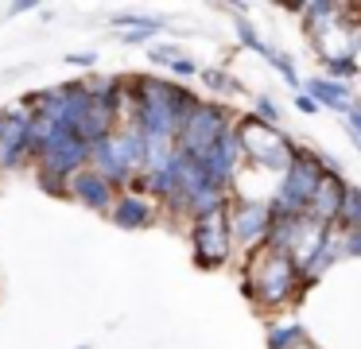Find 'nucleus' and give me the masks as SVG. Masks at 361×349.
<instances>
[{"label":"nucleus","instance_id":"obj_1","mask_svg":"<svg viewBox=\"0 0 361 349\" xmlns=\"http://www.w3.org/2000/svg\"><path fill=\"white\" fill-rule=\"evenodd\" d=\"M195 109H198V97L187 85L164 82V78H152V74L128 78V121L125 124H136L148 140L175 144Z\"/></svg>","mask_w":361,"mask_h":349},{"label":"nucleus","instance_id":"obj_2","mask_svg":"<svg viewBox=\"0 0 361 349\" xmlns=\"http://www.w3.org/2000/svg\"><path fill=\"white\" fill-rule=\"evenodd\" d=\"M295 279H299V264L291 260L288 252H276V248L264 245L257 256H252V268H249V279H245V291H249L257 302H264V307H276V302L291 299Z\"/></svg>","mask_w":361,"mask_h":349},{"label":"nucleus","instance_id":"obj_3","mask_svg":"<svg viewBox=\"0 0 361 349\" xmlns=\"http://www.w3.org/2000/svg\"><path fill=\"white\" fill-rule=\"evenodd\" d=\"M322 175H326V167H322L314 155L299 152L295 147V159H291L288 167V178H283L280 194H276V202L268 209H272V217H299L307 214V206H311L314 190H319Z\"/></svg>","mask_w":361,"mask_h":349},{"label":"nucleus","instance_id":"obj_4","mask_svg":"<svg viewBox=\"0 0 361 349\" xmlns=\"http://www.w3.org/2000/svg\"><path fill=\"white\" fill-rule=\"evenodd\" d=\"M233 132H237V140H241V152L249 155L252 163L268 167V171H288L291 159H295V147L288 144V136H283L276 124H264V121H257V116H245Z\"/></svg>","mask_w":361,"mask_h":349},{"label":"nucleus","instance_id":"obj_5","mask_svg":"<svg viewBox=\"0 0 361 349\" xmlns=\"http://www.w3.org/2000/svg\"><path fill=\"white\" fill-rule=\"evenodd\" d=\"M35 163V136L32 113L24 105H12L0 113V171H24Z\"/></svg>","mask_w":361,"mask_h":349},{"label":"nucleus","instance_id":"obj_6","mask_svg":"<svg viewBox=\"0 0 361 349\" xmlns=\"http://www.w3.org/2000/svg\"><path fill=\"white\" fill-rule=\"evenodd\" d=\"M190 245H195V260L202 268H221L233 252V229H229V206L210 209V214L195 217L190 229Z\"/></svg>","mask_w":361,"mask_h":349},{"label":"nucleus","instance_id":"obj_7","mask_svg":"<svg viewBox=\"0 0 361 349\" xmlns=\"http://www.w3.org/2000/svg\"><path fill=\"white\" fill-rule=\"evenodd\" d=\"M226 132H229V113L226 109L210 105V101H198V109L187 116L179 140H175V147H179L183 155H190V159H202Z\"/></svg>","mask_w":361,"mask_h":349},{"label":"nucleus","instance_id":"obj_8","mask_svg":"<svg viewBox=\"0 0 361 349\" xmlns=\"http://www.w3.org/2000/svg\"><path fill=\"white\" fill-rule=\"evenodd\" d=\"M117 194H121L117 186H113L105 175H97L94 167L78 171V175L71 178V186H66V198L78 202L82 209H94V214H109L113 202H117Z\"/></svg>","mask_w":361,"mask_h":349},{"label":"nucleus","instance_id":"obj_9","mask_svg":"<svg viewBox=\"0 0 361 349\" xmlns=\"http://www.w3.org/2000/svg\"><path fill=\"white\" fill-rule=\"evenodd\" d=\"M241 159H245V152H241V140H237V132L229 128L226 136L218 140V144L210 147V152L198 159V167L206 171V178H210L214 186H221L226 190L229 186V178L237 175V167H241Z\"/></svg>","mask_w":361,"mask_h":349},{"label":"nucleus","instance_id":"obj_10","mask_svg":"<svg viewBox=\"0 0 361 349\" xmlns=\"http://www.w3.org/2000/svg\"><path fill=\"white\" fill-rule=\"evenodd\" d=\"M109 221L117 225V229H128V233H133V229H148V225L159 221V202L148 198V194L121 190L117 202H113V209H109Z\"/></svg>","mask_w":361,"mask_h":349},{"label":"nucleus","instance_id":"obj_11","mask_svg":"<svg viewBox=\"0 0 361 349\" xmlns=\"http://www.w3.org/2000/svg\"><path fill=\"white\" fill-rule=\"evenodd\" d=\"M229 229H233V240L237 245H257V240L268 237L272 229V209L264 202H245L229 214Z\"/></svg>","mask_w":361,"mask_h":349},{"label":"nucleus","instance_id":"obj_12","mask_svg":"<svg viewBox=\"0 0 361 349\" xmlns=\"http://www.w3.org/2000/svg\"><path fill=\"white\" fill-rule=\"evenodd\" d=\"M342 202H345V186H342V178H338V175H322L319 190H314L311 206H307V217L330 229V221H334V217L342 214Z\"/></svg>","mask_w":361,"mask_h":349},{"label":"nucleus","instance_id":"obj_13","mask_svg":"<svg viewBox=\"0 0 361 349\" xmlns=\"http://www.w3.org/2000/svg\"><path fill=\"white\" fill-rule=\"evenodd\" d=\"M113 27H117L121 43L136 47V43H152V39L164 31V23H159V20H144V16H121V20H113Z\"/></svg>","mask_w":361,"mask_h":349},{"label":"nucleus","instance_id":"obj_14","mask_svg":"<svg viewBox=\"0 0 361 349\" xmlns=\"http://www.w3.org/2000/svg\"><path fill=\"white\" fill-rule=\"evenodd\" d=\"M307 93H311V101H319V105H326V109H350V93L338 82H326V78H311V82H307Z\"/></svg>","mask_w":361,"mask_h":349},{"label":"nucleus","instance_id":"obj_15","mask_svg":"<svg viewBox=\"0 0 361 349\" xmlns=\"http://www.w3.org/2000/svg\"><path fill=\"white\" fill-rule=\"evenodd\" d=\"M32 178H35V186H39L43 194H51V198H66V186H71V178L55 175V171H47V167H32Z\"/></svg>","mask_w":361,"mask_h":349},{"label":"nucleus","instance_id":"obj_16","mask_svg":"<svg viewBox=\"0 0 361 349\" xmlns=\"http://www.w3.org/2000/svg\"><path fill=\"white\" fill-rule=\"evenodd\" d=\"M338 221L350 225V233H353V229H361V190L345 186V202H342V214H338Z\"/></svg>","mask_w":361,"mask_h":349},{"label":"nucleus","instance_id":"obj_17","mask_svg":"<svg viewBox=\"0 0 361 349\" xmlns=\"http://www.w3.org/2000/svg\"><path fill=\"white\" fill-rule=\"evenodd\" d=\"M303 341V330L299 326H288V330H272V338H268V349H291Z\"/></svg>","mask_w":361,"mask_h":349},{"label":"nucleus","instance_id":"obj_18","mask_svg":"<svg viewBox=\"0 0 361 349\" xmlns=\"http://www.w3.org/2000/svg\"><path fill=\"white\" fill-rule=\"evenodd\" d=\"M202 82L206 85H214V90H237V82H229V78L226 74H221V70H202Z\"/></svg>","mask_w":361,"mask_h":349},{"label":"nucleus","instance_id":"obj_19","mask_svg":"<svg viewBox=\"0 0 361 349\" xmlns=\"http://www.w3.org/2000/svg\"><path fill=\"white\" fill-rule=\"evenodd\" d=\"M63 62H71V66H78V70H94L97 66V54L94 51H74V54H66Z\"/></svg>","mask_w":361,"mask_h":349},{"label":"nucleus","instance_id":"obj_20","mask_svg":"<svg viewBox=\"0 0 361 349\" xmlns=\"http://www.w3.org/2000/svg\"><path fill=\"white\" fill-rule=\"evenodd\" d=\"M175 59H183L175 47H152V62H159V66H171Z\"/></svg>","mask_w":361,"mask_h":349},{"label":"nucleus","instance_id":"obj_21","mask_svg":"<svg viewBox=\"0 0 361 349\" xmlns=\"http://www.w3.org/2000/svg\"><path fill=\"white\" fill-rule=\"evenodd\" d=\"M326 66L334 70V74H357V62H350V59H330Z\"/></svg>","mask_w":361,"mask_h":349},{"label":"nucleus","instance_id":"obj_22","mask_svg":"<svg viewBox=\"0 0 361 349\" xmlns=\"http://www.w3.org/2000/svg\"><path fill=\"white\" fill-rule=\"evenodd\" d=\"M171 70H175L179 78H190V74H198V66H195L190 59H175V62H171Z\"/></svg>","mask_w":361,"mask_h":349},{"label":"nucleus","instance_id":"obj_23","mask_svg":"<svg viewBox=\"0 0 361 349\" xmlns=\"http://www.w3.org/2000/svg\"><path fill=\"white\" fill-rule=\"evenodd\" d=\"M257 113L264 116V124H276V105H272L268 97H260V101H257Z\"/></svg>","mask_w":361,"mask_h":349},{"label":"nucleus","instance_id":"obj_24","mask_svg":"<svg viewBox=\"0 0 361 349\" xmlns=\"http://www.w3.org/2000/svg\"><path fill=\"white\" fill-rule=\"evenodd\" d=\"M350 132H353V136L361 140V101H357V105L350 109Z\"/></svg>","mask_w":361,"mask_h":349},{"label":"nucleus","instance_id":"obj_25","mask_svg":"<svg viewBox=\"0 0 361 349\" xmlns=\"http://www.w3.org/2000/svg\"><path fill=\"white\" fill-rule=\"evenodd\" d=\"M345 252H350V256H361V229L350 233V240H345Z\"/></svg>","mask_w":361,"mask_h":349},{"label":"nucleus","instance_id":"obj_26","mask_svg":"<svg viewBox=\"0 0 361 349\" xmlns=\"http://www.w3.org/2000/svg\"><path fill=\"white\" fill-rule=\"evenodd\" d=\"M32 8H35L32 0H24V4H12V8H8V16H24V12H32Z\"/></svg>","mask_w":361,"mask_h":349},{"label":"nucleus","instance_id":"obj_27","mask_svg":"<svg viewBox=\"0 0 361 349\" xmlns=\"http://www.w3.org/2000/svg\"><path fill=\"white\" fill-rule=\"evenodd\" d=\"M295 349H311V345H307V341H299V345H295Z\"/></svg>","mask_w":361,"mask_h":349},{"label":"nucleus","instance_id":"obj_28","mask_svg":"<svg viewBox=\"0 0 361 349\" xmlns=\"http://www.w3.org/2000/svg\"><path fill=\"white\" fill-rule=\"evenodd\" d=\"M82 349H86V345H82Z\"/></svg>","mask_w":361,"mask_h":349}]
</instances>
